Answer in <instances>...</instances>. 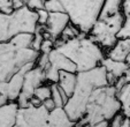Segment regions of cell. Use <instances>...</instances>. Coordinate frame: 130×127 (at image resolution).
<instances>
[{
	"mask_svg": "<svg viewBox=\"0 0 130 127\" xmlns=\"http://www.w3.org/2000/svg\"><path fill=\"white\" fill-rule=\"evenodd\" d=\"M106 75L107 71L103 65H98L88 71L76 73L75 90L63 105L67 115L69 116L71 121L75 122V125L83 118L91 93L98 87L108 84Z\"/></svg>",
	"mask_w": 130,
	"mask_h": 127,
	"instance_id": "1",
	"label": "cell"
},
{
	"mask_svg": "<svg viewBox=\"0 0 130 127\" xmlns=\"http://www.w3.org/2000/svg\"><path fill=\"white\" fill-rule=\"evenodd\" d=\"M54 47L76 65L77 72L88 71L100 65L106 56L105 50L85 32H79L76 37L64 42L55 39Z\"/></svg>",
	"mask_w": 130,
	"mask_h": 127,
	"instance_id": "2",
	"label": "cell"
},
{
	"mask_svg": "<svg viewBox=\"0 0 130 127\" xmlns=\"http://www.w3.org/2000/svg\"><path fill=\"white\" fill-rule=\"evenodd\" d=\"M121 111V104L116 96V88L113 84H106L96 88L91 93L85 113L77 126H97L103 120L109 121Z\"/></svg>",
	"mask_w": 130,
	"mask_h": 127,
	"instance_id": "3",
	"label": "cell"
},
{
	"mask_svg": "<svg viewBox=\"0 0 130 127\" xmlns=\"http://www.w3.org/2000/svg\"><path fill=\"white\" fill-rule=\"evenodd\" d=\"M38 54L31 46L16 49L9 41L0 42V81H7L28 64H36Z\"/></svg>",
	"mask_w": 130,
	"mask_h": 127,
	"instance_id": "4",
	"label": "cell"
},
{
	"mask_svg": "<svg viewBox=\"0 0 130 127\" xmlns=\"http://www.w3.org/2000/svg\"><path fill=\"white\" fill-rule=\"evenodd\" d=\"M70 22L88 34L98 19L104 0H60Z\"/></svg>",
	"mask_w": 130,
	"mask_h": 127,
	"instance_id": "5",
	"label": "cell"
},
{
	"mask_svg": "<svg viewBox=\"0 0 130 127\" xmlns=\"http://www.w3.org/2000/svg\"><path fill=\"white\" fill-rule=\"evenodd\" d=\"M123 21H124V15L122 10L113 15L98 17L88 34L105 51H107L118 41L116 35L122 27Z\"/></svg>",
	"mask_w": 130,
	"mask_h": 127,
	"instance_id": "6",
	"label": "cell"
},
{
	"mask_svg": "<svg viewBox=\"0 0 130 127\" xmlns=\"http://www.w3.org/2000/svg\"><path fill=\"white\" fill-rule=\"evenodd\" d=\"M44 82H46L45 81L44 69L40 68L39 66L35 65L29 71L25 72L24 79H23L22 89H21V93L19 95V97L16 98V103L19 104V106L20 108L28 106L30 102V98L34 96L35 89Z\"/></svg>",
	"mask_w": 130,
	"mask_h": 127,
	"instance_id": "7",
	"label": "cell"
},
{
	"mask_svg": "<svg viewBox=\"0 0 130 127\" xmlns=\"http://www.w3.org/2000/svg\"><path fill=\"white\" fill-rule=\"evenodd\" d=\"M47 117H48V110L43 104L39 105V106L28 105V106L19 109L15 126H23V127L47 126Z\"/></svg>",
	"mask_w": 130,
	"mask_h": 127,
	"instance_id": "8",
	"label": "cell"
},
{
	"mask_svg": "<svg viewBox=\"0 0 130 127\" xmlns=\"http://www.w3.org/2000/svg\"><path fill=\"white\" fill-rule=\"evenodd\" d=\"M70 22L69 15L66 12H52L48 13L46 24L43 27L44 37H51L53 41L59 38L62 30Z\"/></svg>",
	"mask_w": 130,
	"mask_h": 127,
	"instance_id": "9",
	"label": "cell"
},
{
	"mask_svg": "<svg viewBox=\"0 0 130 127\" xmlns=\"http://www.w3.org/2000/svg\"><path fill=\"white\" fill-rule=\"evenodd\" d=\"M48 62L53 68L58 69V71H67L77 73L76 65L68 57H66L62 52H60L55 47L51 52H48Z\"/></svg>",
	"mask_w": 130,
	"mask_h": 127,
	"instance_id": "10",
	"label": "cell"
},
{
	"mask_svg": "<svg viewBox=\"0 0 130 127\" xmlns=\"http://www.w3.org/2000/svg\"><path fill=\"white\" fill-rule=\"evenodd\" d=\"M19 109L20 106L16 100H8L7 103L0 105V127L15 126Z\"/></svg>",
	"mask_w": 130,
	"mask_h": 127,
	"instance_id": "11",
	"label": "cell"
},
{
	"mask_svg": "<svg viewBox=\"0 0 130 127\" xmlns=\"http://www.w3.org/2000/svg\"><path fill=\"white\" fill-rule=\"evenodd\" d=\"M47 126L51 127H68L75 126V122L71 121L69 116L67 115L63 106H55L53 110L48 111V117H47Z\"/></svg>",
	"mask_w": 130,
	"mask_h": 127,
	"instance_id": "12",
	"label": "cell"
},
{
	"mask_svg": "<svg viewBox=\"0 0 130 127\" xmlns=\"http://www.w3.org/2000/svg\"><path fill=\"white\" fill-rule=\"evenodd\" d=\"M130 53V38H118L115 44L106 51V57L114 60L125 61Z\"/></svg>",
	"mask_w": 130,
	"mask_h": 127,
	"instance_id": "13",
	"label": "cell"
},
{
	"mask_svg": "<svg viewBox=\"0 0 130 127\" xmlns=\"http://www.w3.org/2000/svg\"><path fill=\"white\" fill-rule=\"evenodd\" d=\"M57 83H58V86L60 87V89L69 98V96L75 90V86H76V73L67 72V71H60L59 80H58Z\"/></svg>",
	"mask_w": 130,
	"mask_h": 127,
	"instance_id": "14",
	"label": "cell"
},
{
	"mask_svg": "<svg viewBox=\"0 0 130 127\" xmlns=\"http://www.w3.org/2000/svg\"><path fill=\"white\" fill-rule=\"evenodd\" d=\"M105 69L108 72V73L113 74L116 79L120 78L123 73L128 69L129 65H128L125 61H119V60H114V59H110L108 57L105 56V58L101 60V64Z\"/></svg>",
	"mask_w": 130,
	"mask_h": 127,
	"instance_id": "15",
	"label": "cell"
},
{
	"mask_svg": "<svg viewBox=\"0 0 130 127\" xmlns=\"http://www.w3.org/2000/svg\"><path fill=\"white\" fill-rule=\"evenodd\" d=\"M116 96L121 104V112L125 117L130 118V82L116 90Z\"/></svg>",
	"mask_w": 130,
	"mask_h": 127,
	"instance_id": "16",
	"label": "cell"
},
{
	"mask_svg": "<svg viewBox=\"0 0 130 127\" xmlns=\"http://www.w3.org/2000/svg\"><path fill=\"white\" fill-rule=\"evenodd\" d=\"M123 0H104L103 7L100 9L98 17H105L108 15H113L115 13L121 12Z\"/></svg>",
	"mask_w": 130,
	"mask_h": 127,
	"instance_id": "17",
	"label": "cell"
},
{
	"mask_svg": "<svg viewBox=\"0 0 130 127\" xmlns=\"http://www.w3.org/2000/svg\"><path fill=\"white\" fill-rule=\"evenodd\" d=\"M12 38L9 30V14L0 12V42H6Z\"/></svg>",
	"mask_w": 130,
	"mask_h": 127,
	"instance_id": "18",
	"label": "cell"
},
{
	"mask_svg": "<svg viewBox=\"0 0 130 127\" xmlns=\"http://www.w3.org/2000/svg\"><path fill=\"white\" fill-rule=\"evenodd\" d=\"M34 96L44 102L45 99L51 97V83L44 82L40 86H38L34 91Z\"/></svg>",
	"mask_w": 130,
	"mask_h": 127,
	"instance_id": "19",
	"label": "cell"
},
{
	"mask_svg": "<svg viewBox=\"0 0 130 127\" xmlns=\"http://www.w3.org/2000/svg\"><path fill=\"white\" fill-rule=\"evenodd\" d=\"M79 32H82V31H79V29L76 26L73 24L71 22H69L68 24L66 26V28L62 30L60 37L57 39H60V41H62V42L68 41V39H71V38H74V37H76L77 35H79Z\"/></svg>",
	"mask_w": 130,
	"mask_h": 127,
	"instance_id": "20",
	"label": "cell"
},
{
	"mask_svg": "<svg viewBox=\"0 0 130 127\" xmlns=\"http://www.w3.org/2000/svg\"><path fill=\"white\" fill-rule=\"evenodd\" d=\"M51 98L54 100L57 106L64 105L63 98H62V90L58 86V83H51Z\"/></svg>",
	"mask_w": 130,
	"mask_h": 127,
	"instance_id": "21",
	"label": "cell"
},
{
	"mask_svg": "<svg viewBox=\"0 0 130 127\" xmlns=\"http://www.w3.org/2000/svg\"><path fill=\"white\" fill-rule=\"evenodd\" d=\"M44 8L47 12H64L60 0H44Z\"/></svg>",
	"mask_w": 130,
	"mask_h": 127,
	"instance_id": "22",
	"label": "cell"
},
{
	"mask_svg": "<svg viewBox=\"0 0 130 127\" xmlns=\"http://www.w3.org/2000/svg\"><path fill=\"white\" fill-rule=\"evenodd\" d=\"M116 37L118 38H130V17H124L123 24L119 30Z\"/></svg>",
	"mask_w": 130,
	"mask_h": 127,
	"instance_id": "23",
	"label": "cell"
},
{
	"mask_svg": "<svg viewBox=\"0 0 130 127\" xmlns=\"http://www.w3.org/2000/svg\"><path fill=\"white\" fill-rule=\"evenodd\" d=\"M54 49V41L51 37H44L40 45L39 52H44V53H48Z\"/></svg>",
	"mask_w": 130,
	"mask_h": 127,
	"instance_id": "24",
	"label": "cell"
},
{
	"mask_svg": "<svg viewBox=\"0 0 130 127\" xmlns=\"http://www.w3.org/2000/svg\"><path fill=\"white\" fill-rule=\"evenodd\" d=\"M37 13V22H38V26H42L44 27L47 22V19H48V13L45 8H42V9L36 10Z\"/></svg>",
	"mask_w": 130,
	"mask_h": 127,
	"instance_id": "25",
	"label": "cell"
},
{
	"mask_svg": "<svg viewBox=\"0 0 130 127\" xmlns=\"http://www.w3.org/2000/svg\"><path fill=\"white\" fill-rule=\"evenodd\" d=\"M25 6L36 12L44 8V0H25Z\"/></svg>",
	"mask_w": 130,
	"mask_h": 127,
	"instance_id": "26",
	"label": "cell"
},
{
	"mask_svg": "<svg viewBox=\"0 0 130 127\" xmlns=\"http://www.w3.org/2000/svg\"><path fill=\"white\" fill-rule=\"evenodd\" d=\"M36 65L44 69L45 67L48 65V53L39 52V54H38V57H37V59H36Z\"/></svg>",
	"mask_w": 130,
	"mask_h": 127,
	"instance_id": "27",
	"label": "cell"
},
{
	"mask_svg": "<svg viewBox=\"0 0 130 127\" xmlns=\"http://www.w3.org/2000/svg\"><path fill=\"white\" fill-rule=\"evenodd\" d=\"M13 10V0H0V12L9 14Z\"/></svg>",
	"mask_w": 130,
	"mask_h": 127,
	"instance_id": "28",
	"label": "cell"
},
{
	"mask_svg": "<svg viewBox=\"0 0 130 127\" xmlns=\"http://www.w3.org/2000/svg\"><path fill=\"white\" fill-rule=\"evenodd\" d=\"M125 116L123 115L122 112H118L115 116H114L112 119L109 120V126H113V127H122V121L124 119Z\"/></svg>",
	"mask_w": 130,
	"mask_h": 127,
	"instance_id": "29",
	"label": "cell"
},
{
	"mask_svg": "<svg viewBox=\"0 0 130 127\" xmlns=\"http://www.w3.org/2000/svg\"><path fill=\"white\" fill-rule=\"evenodd\" d=\"M121 10H122L124 17H130V0H123Z\"/></svg>",
	"mask_w": 130,
	"mask_h": 127,
	"instance_id": "30",
	"label": "cell"
},
{
	"mask_svg": "<svg viewBox=\"0 0 130 127\" xmlns=\"http://www.w3.org/2000/svg\"><path fill=\"white\" fill-rule=\"evenodd\" d=\"M43 105H44V106H45V108H46L48 111L53 110V109L57 106V105H55V103H54V100L52 99L51 97L47 98V99H45L44 102H43Z\"/></svg>",
	"mask_w": 130,
	"mask_h": 127,
	"instance_id": "31",
	"label": "cell"
},
{
	"mask_svg": "<svg viewBox=\"0 0 130 127\" xmlns=\"http://www.w3.org/2000/svg\"><path fill=\"white\" fill-rule=\"evenodd\" d=\"M25 6V0H13V8L14 9H17L20 7H23Z\"/></svg>",
	"mask_w": 130,
	"mask_h": 127,
	"instance_id": "32",
	"label": "cell"
},
{
	"mask_svg": "<svg viewBox=\"0 0 130 127\" xmlns=\"http://www.w3.org/2000/svg\"><path fill=\"white\" fill-rule=\"evenodd\" d=\"M43 102L40 99H38L37 97H35V96H32L31 98H30V102H29V105H32V106H39V105H42Z\"/></svg>",
	"mask_w": 130,
	"mask_h": 127,
	"instance_id": "33",
	"label": "cell"
}]
</instances>
